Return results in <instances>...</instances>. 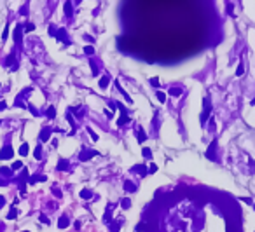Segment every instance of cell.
Listing matches in <instances>:
<instances>
[{"mask_svg": "<svg viewBox=\"0 0 255 232\" xmlns=\"http://www.w3.org/2000/svg\"><path fill=\"white\" fill-rule=\"evenodd\" d=\"M95 155H98L96 150H93V148H84V150L79 154V161H80V162H87V161L93 159Z\"/></svg>", "mask_w": 255, "mask_h": 232, "instance_id": "7a4b0ae2", "label": "cell"}, {"mask_svg": "<svg viewBox=\"0 0 255 232\" xmlns=\"http://www.w3.org/2000/svg\"><path fill=\"white\" fill-rule=\"evenodd\" d=\"M131 171L133 173H138L142 178H145L147 174H149V169H147V166H142V164H138V166H135V168H131Z\"/></svg>", "mask_w": 255, "mask_h": 232, "instance_id": "52a82bcc", "label": "cell"}, {"mask_svg": "<svg viewBox=\"0 0 255 232\" xmlns=\"http://www.w3.org/2000/svg\"><path fill=\"white\" fill-rule=\"evenodd\" d=\"M80 197H82V199H91V197H93V192H91L89 189H82V190H80Z\"/></svg>", "mask_w": 255, "mask_h": 232, "instance_id": "ffe728a7", "label": "cell"}, {"mask_svg": "<svg viewBox=\"0 0 255 232\" xmlns=\"http://www.w3.org/2000/svg\"><path fill=\"white\" fill-rule=\"evenodd\" d=\"M243 73H245V65H243V61H241V63L238 65V70H236V77H241Z\"/></svg>", "mask_w": 255, "mask_h": 232, "instance_id": "d4e9b609", "label": "cell"}, {"mask_svg": "<svg viewBox=\"0 0 255 232\" xmlns=\"http://www.w3.org/2000/svg\"><path fill=\"white\" fill-rule=\"evenodd\" d=\"M11 169H12V171H18V169H23V162H21V161H16V162H14V164L11 166Z\"/></svg>", "mask_w": 255, "mask_h": 232, "instance_id": "f546056e", "label": "cell"}, {"mask_svg": "<svg viewBox=\"0 0 255 232\" xmlns=\"http://www.w3.org/2000/svg\"><path fill=\"white\" fill-rule=\"evenodd\" d=\"M121 208L122 210H129L131 208V199L129 197H122L121 199Z\"/></svg>", "mask_w": 255, "mask_h": 232, "instance_id": "e0dca14e", "label": "cell"}, {"mask_svg": "<svg viewBox=\"0 0 255 232\" xmlns=\"http://www.w3.org/2000/svg\"><path fill=\"white\" fill-rule=\"evenodd\" d=\"M157 171V166L156 164H150V168H149V173H156Z\"/></svg>", "mask_w": 255, "mask_h": 232, "instance_id": "ab89813d", "label": "cell"}, {"mask_svg": "<svg viewBox=\"0 0 255 232\" xmlns=\"http://www.w3.org/2000/svg\"><path fill=\"white\" fill-rule=\"evenodd\" d=\"M4 108H7V103H5V101H0V110H4Z\"/></svg>", "mask_w": 255, "mask_h": 232, "instance_id": "7bdbcfd3", "label": "cell"}, {"mask_svg": "<svg viewBox=\"0 0 255 232\" xmlns=\"http://www.w3.org/2000/svg\"><path fill=\"white\" fill-rule=\"evenodd\" d=\"M215 152H217V140H213L206 150V159L208 161H215Z\"/></svg>", "mask_w": 255, "mask_h": 232, "instance_id": "277c9868", "label": "cell"}, {"mask_svg": "<svg viewBox=\"0 0 255 232\" xmlns=\"http://www.w3.org/2000/svg\"><path fill=\"white\" fill-rule=\"evenodd\" d=\"M51 128L49 126H46V128H42V131H40V141H47L49 138H51Z\"/></svg>", "mask_w": 255, "mask_h": 232, "instance_id": "ba28073f", "label": "cell"}, {"mask_svg": "<svg viewBox=\"0 0 255 232\" xmlns=\"http://www.w3.org/2000/svg\"><path fill=\"white\" fill-rule=\"evenodd\" d=\"M241 201L246 202V204H252V199H250V197H241Z\"/></svg>", "mask_w": 255, "mask_h": 232, "instance_id": "b9f144b4", "label": "cell"}, {"mask_svg": "<svg viewBox=\"0 0 255 232\" xmlns=\"http://www.w3.org/2000/svg\"><path fill=\"white\" fill-rule=\"evenodd\" d=\"M7 37H9V26H5V28H4V33H2V40H7Z\"/></svg>", "mask_w": 255, "mask_h": 232, "instance_id": "8d00e7d4", "label": "cell"}, {"mask_svg": "<svg viewBox=\"0 0 255 232\" xmlns=\"http://www.w3.org/2000/svg\"><path fill=\"white\" fill-rule=\"evenodd\" d=\"M0 124H2V122H0Z\"/></svg>", "mask_w": 255, "mask_h": 232, "instance_id": "681fc988", "label": "cell"}, {"mask_svg": "<svg viewBox=\"0 0 255 232\" xmlns=\"http://www.w3.org/2000/svg\"><path fill=\"white\" fill-rule=\"evenodd\" d=\"M49 35H53V37L56 35V28H54V26H51V28H49Z\"/></svg>", "mask_w": 255, "mask_h": 232, "instance_id": "60d3db41", "label": "cell"}, {"mask_svg": "<svg viewBox=\"0 0 255 232\" xmlns=\"http://www.w3.org/2000/svg\"><path fill=\"white\" fill-rule=\"evenodd\" d=\"M137 140H138V143H143L145 140H147V133H145V129L140 126L138 128V135H137Z\"/></svg>", "mask_w": 255, "mask_h": 232, "instance_id": "8fae6325", "label": "cell"}, {"mask_svg": "<svg viewBox=\"0 0 255 232\" xmlns=\"http://www.w3.org/2000/svg\"><path fill=\"white\" fill-rule=\"evenodd\" d=\"M212 114V103H210V98L206 96L203 99V114H201V126H204V122L208 120V117Z\"/></svg>", "mask_w": 255, "mask_h": 232, "instance_id": "6da1fadb", "label": "cell"}, {"mask_svg": "<svg viewBox=\"0 0 255 232\" xmlns=\"http://www.w3.org/2000/svg\"><path fill=\"white\" fill-rule=\"evenodd\" d=\"M54 37H56L59 42H63V44H70V40H68V35H66V30H65V28L56 30V35H54Z\"/></svg>", "mask_w": 255, "mask_h": 232, "instance_id": "8992f818", "label": "cell"}, {"mask_svg": "<svg viewBox=\"0 0 255 232\" xmlns=\"http://www.w3.org/2000/svg\"><path fill=\"white\" fill-rule=\"evenodd\" d=\"M182 93H183V91H182V87H170V96L178 98Z\"/></svg>", "mask_w": 255, "mask_h": 232, "instance_id": "ac0fdd59", "label": "cell"}, {"mask_svg": "<svg viewBox=\"0 0 255 232\" xmlns=\"http://www.w3.org/2000/svg\"><path fill=\"white\" fill-rule=\"evenodd\" d=\"M5 204V197L4 195H0V206H4Z\"/></svg>", "mask_w": 255, "mask_h": 232, "instance_id": "f6af8a7d", "label": "cell"}, {"mask_svg": "<svg viewBox=\"0 0 255 232\" xmlns=\"http://www.w3.org/2000/svg\"><path fill=\"white\" fill-rule=\"evenodd\" d=\"M46 115L49 117V119H54V117H56V108H54V107L51 105V107L47 108V112H46Z\"/></svg>", "mask_w": 255, "mask_h": 232, "instance_id": "603a6c76", "label": "cell"}, {"mask_svg": "<svg viewBox=\"0 0 255 232\" xmlns=\"http://www.w3.org/2000/svg\"><path fill=\"white\" fill-rule=\"evenodd\" d=\"M33 155H35V159H40V157H42V147H40V145H37L35 154H33Z\"/></svg>", "mask_w": 255, "mask_h": 232, "instance_id": "d590c367", "label": "cell"}, {"mask_svg": "<svg viewBox=\"0 0 255 232\" xmlns=\"http://www.w3.org/2000/svg\"><path fill=\"white\" fill-rule=\"evenodd\" d=\"M74 227H75V231H79V229H80V222H75V223H74Z\"/></svg>", "mask_w": 255, "mask_h": 232, "instance_id": "bcb514c9", "label": "cell"}, {"mask_svg": "<svg viewBox=\"0 0 255 232\" xmlns=\"http://www.w3.org/2000/svg\"><path fill=\"white\" fill-rule=\"evenodd\" d=\"M12 63H14V54H9L5 59V65H12Z\"/></svg>", "mask_w": 255, "mask_h": 232, "instance_id": "74e56055", "label": "cell"}, {"mask_svg": "<svg viewBox=\"0 0 255 232\" xmlns=\"http://www.w3.org/2000/svg\"><path fill=\"white\" fill-rule=\"evenodd\" d=\"M84 54L93 56V54H95V47H93V45H86V47H84Z\"/></svg>", "mask_w": 255, "mask_h": 232, "instance_id": "83f0119b", "label": "cell"}, {"mask_svg": "<svg viewBox=\"0 0 255 232\" xmlns=\"http://www.w3.org/2000/svg\"><path fill=\"white\" fill-rule=\"evenodd\" d=\"M105 115H107V117H112V115H114V114H112L110 110H105Z\"/></svg>", "mask_w": 255, "mask_h": 232, "instance_id": "7dc6e473", "label": "cell"}, {"mask_svg": "<svg viewBox=\"0 0 255 232\" xmlns=\"http://www.w3.org/2000/svg\"><path fill=\"white\" fill-rule=\"evenodd\" d=\"M87 133L91 135V138H93V141H98V135H96V133H95V131H93V129H91L89 126H87Z\"/></svg>", "mask_w": 255, "mask_h": 232, "instance_id": "e575fe53", "label": "cell"}, {"mask_svg": "<svg viewBox=\"0 0 255 232\" xmlns=\"http://www.w3.org/2000/svg\"><path fill=\"white\" fill-rule=\"evenodd\" d=\"M46 180H47L46 174H35V176H32L28 180V183H39V182H46Z\"/></svg>", "mask_w": 255, "mask_h": 232, "instance_id": "7c38bea8", "label": "cell"}, {"mask_svg": "<svg viewBox=\"0 0 255 232\" xmlns=\"http://www.w3.org/2000/svg\"><path fill=\"white\" fill-rule=\"evenodd\" d=\"M40 222H42V223H46V225H49V223H51V222H49V218H47L46 215H40Z\"/></svg>", "mask_w": 255, "mask_h": 232, "instance_id": "f35d334b", "label": "cell"}, {"mask_svg": "<svg viewBox=\"0 0 255 232\" xmlns=\"http://www.w3.org/2000/svg\"><path fill=\"white\" fill-rule=\"evenodd\" d=\"M33 30H35V24H33V23H26V24L23 26V32H26V33H28V32H33Z\"/></svg>", "mask_w": 255, "mask_h": 232, "instance_id": "4316f807", "label": "cell"}, {"mask_svg": "<svg viewBox=\"0 0 255 232\" xmlns=\"http://www.w3.org/2000/svg\"><path fill=\"white\" fill-rule=\"evenodd\" d=\"M14 40H16V44H21V40H23V26L21 24L14 28Z\"/></svg>", "mask_w": 255, "mask_h": 232, "instance_id": "9c48e42d", "label": "cell"}, {"mask_svg": "<svg viewBox=\"0 0 255 232\" xmlns=\"http://www.w3.org/2000/svg\"><path fill=\"white\" fill-rule=\"evenodd\" d=\"M121 225H122L121 220H112L110 222V232H119L121 231Z\"/></svg>", "mask_w": 255, "mask_h": 232, "instance_id": "4fadbf2b", "label": "cell"}, {"mask_svg": "<svg viewBox=\"0 0 255 232\" xmlns=\"http://www.w3.org/2000/svg\"><path fill=\"white\" fill-rule=\"evenodd\" d=\"M156 98H157V101H159V103H164V101H166V94H164L163 91H157Z\"/></svg>", "mask_w": 255, "mask_h": 232, "instance_id": "484cf974", "label": "cell"}, {"mask_svg": "<svg viewBox=\"0 0 255 232\" xmlns=\"http://www.w3.org/2000/svg\"><path fill=\"white\" fill-rule=\"evenodd\" d=\"M68 166H70V164H68V161H66V159H59V161H58V171H66V169H68Z\"/></svg>", "mask_w": 255, "mask_h": 232, "instance_id": "9a60e30c", "label": "cell"}, {"mask_svg": "<svg viewBox=\"0 0 255 232\" xmlns=\"http://www.w3.org/2000/svg\"><path fill=\"white\" fill-rule=\"evenodd\" d=\"M16 216H18V210H16V208H12L11 211L7 213V220H12V218H16Z\"/></svg>", "mask_w": 255, "mask_h": 232, "instance_id": "4dcf8cb0", "label": "cell"}, {"mask_svg": "<svg viewBox=\"0 0 255 232\" xmlns=\"http://www.w3.org/2000/svg\"><path fill=\"white\" fill-rule=\"evenodd\" d=\"M142 155H143L145 159H152V150H150V148H143V150H142Z\"/></svg>", "mask_w": 255, "mask_h": 232, "instance_id": "1f68e13d", "label": "cell"}, {"mask_svg": "<svg viewBox=\"0 0 255 232\" xmlns=\"http://www.w3.org/2000/svg\"><path fill=\"white\" fill-rule=\"evenodd\" d=\"M89 65H91V72H93V75H98L100 70H98V66H96V63H95V59H89Z\"/></svg>", "mask_w": 255, "mask_h": 232, "instance_id": "cb8c5ba5", "label": "cell"}, {"mask_svg": "<svg viewBox=\"0 0 255 232\" xmlns=\"http://www.w3.org/2000/svg\"><path fill=\"white\" fill-rule=\"evenodd\" d=\"M250 105H252V107H254V105H255V98H254V99H252V101H250Z\"/></svg>", "mask_w": 255, "mask_h": 232, "instance_id": "c3c4849f", "label": "cell"}, {"mask_svg": "<svg viewBox=\"0 0 255 232\" xmlns=\"http://www.w3.org/2000/svg\"><path fill=\"white\" fill-rule=\"evenodd\" d=\"M159 84H161V82H159V77L150 79V86H152V87H159Z\"/></svg>", "mask_w": 255, "mask_h": 232, "instance_id": "836d02e7", "label": "cell"}, {"mask_svg": "<svg viewBox=\"0 0 255 232\" xmlns=\"http://www.w3.org/2000/svg\"><path fill=\"white\" fill-rule=\"evenodd\" d=\"M112 211H114V204H107V210H105L103 216H101V220H103L105 223H110V222H112Z\"/></svg>", "mask_w": 255, "mask_h": 232, "instance_id": "5b68a950", "label": "cell"}, {"mask_svg": "<svg viewBox=\"0 0 255 232\" xmlns=\"http://www.w3.org/2000/svg\"><path fill=\"white\" fill-rule=\"evenodd\" d=\"M68 225H70L68 216H66V215H61V216H59V220H58V227H59V229H66Z\"/></svg>", "mask_w": 255, "mask_h": 232, "instance_id": "30bf717a", "label": "cell"}, {"mask_svg": "<svg viewBox=\"0 0 255 232\" xmlns=\"http://www.w3.org/2000/svg\"><path fill=\"white\" fill-rule=\"evenodd\" d=\"M65 14L68 16V18H72V2H65Z\"/></svg>", "mask_w": 255, "mask_h": 232, "instance_id": "7402d4cb", "label": "cell"}, {"mask_svg": "<svg viewBox=\"0 0 255 232\" xmlns=\"http://www.w3.org/2000/svg\"><path fill=\"white\" fill-rule=\"evenodd\" d=\"M12 155H14V148H12V145H4V147H2V150H0V159H2V161L12 159Z\"/></svg>", "mask_w": 255, "mask_h": 232, "instance_id": "3957f363", "label": "cell"}, {"mask_svg": "<svg viewBox=\"0 0 255 232\" xmlns=\"http://www.w3.org/2000/svg\"><path fill=\"white\" fill-rule=\"evenodd\" d=\"M108 82H110V79H108V75H103V77H100L98 86L101 87V89H107V87H108Z\"/></svg>", "mask_w": 255, "mask_h": 232, "instance_id": "2e32d148", "label": "cell"}, {"mask_svg": "<svg viewBox=\"0 0 255 232\" xmlns=\"http://www.w3.org/2000/svg\"><path fill=\"white\" fill-rule=\"evenodd\" d=\"M124 190H126V192H137V185H135L133 182L126 180V182H124Z\"/></svg>", "mask_w": 255, "mask_h": 232, "instance_id": "5bb4252c", "label": "cell"}, {"mask_svg": "<svg viewBox=\"0 0 255 232\" xmlns=\"http://www.w3.org/2000/svg\"><path fill=\"white\" fill-rule=\"evenodd\" d=\"M0 174H4V176H11V174H12V169L4 166V168H0Z\"/></svg>", "mask_w": 255, "mask_h": 232, "instance_id": "f1b7e54d", "label": "cell"}, {"mask_svg": "<svg viewBox=\"0 0 255 232\" xmlns=\"http://www.w3.org/2000/svg\"><path fill=\"white\" fill-rule=\"evenodd\" d=\"M129 120H131V117H129V115H121V117H119V119H117V126H119V128H121V126H124V124H128Z\"/></svg>", "mask_w": 255, "mask_h": 232, "instance_id": "d6986e66", "label": "cell"}, {"mask_svg": "<svg viewBox=\"0 0 255 232\" xmlns=\"http://www.w3.org/2000/svg\"><path fill=\"white\" fill-rule=\"evenodd\" d=\"M145 227H147V223H145V222H140L137 227H135V231H137V232H143V231H145Z\"/></svg>", "mask_w": 255, "mask_h": 232, "instance_id": "d6a6232c", "label": "cell"}, {"mask_svg": "<svg viewBox=\"0 0 255 232\" xmlns=\"http://www.w3.org/2000/svg\"><path fill=\"white\" fill-rule=\"evenodd\" d=\"M53 192H54V195H56V197H61V192H59L58 189H53Z\"/></svg>", "mask_w": 255, "mask_h": 232, "instance_id": "ee69618b", "label": "cell"}, {"mask_svg": "<svg viewBox=\"0 0 255 232\" xmlns=\"http://www.w3.org/2000/svg\"><path fill=\"white\" fill-rule=\"evenodd\" d=\"M28 152H30L28 143H23V145L20 147V155H23V157H25V155H28Z\"/></svg>", "mask_w": 255, "mask_h": 232, "instance_id": "44dd1931", "label": "cell"}]
</instances>
